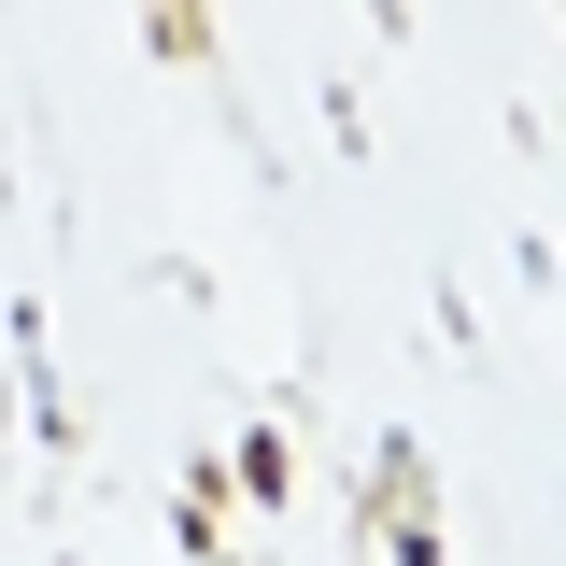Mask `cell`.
Here are the masks:
<instances>
[{
  "label": "cell",
  "mask_w": 566,
  "mask_h": 566,
  "mask_svg": "<svg viewBox=\"0 0 566 566\" xmlns=\"http://www.w3.org/2000/svg\"><path fill=\"white\" fill-rule=\"evenodd\" d=\"M368 524L397 538V566H439V510H424V439H382V453H368Z\"/></svg>",
  "instance_id": "6da1fadb"
},
{
  "label": "cell",
  "mask_w": 566,
  "mask_h": 566,
  "mask_svg": "<svg viewBox=\"0 0 566 566\" xmlns=\"http://www.w3.org/2000/svg\"><path fill=\"white\" fill-rule=\"evenodd\" d=\"M227 482H241V495H270V510H283V495H297V439H283V424H255V439H241V468H227Z\"/></svg>",
  "instance_id": "7a4b0ae2"
},
{
  "label": "cell",
  "mask_w": 566,
  "mask_h": 566,
  "mask_svg": "<svg viewBox=\"0 0 566 566\" xmlns=\"http://www.w3.org/2000/svg\"><path fill=\"white\" fill-rule=\"evenodd\" d=\"M212 510H227V468H199V482H185V510H170V538H185L199 566H227V524H212Z\"/></svg>",
  "instance_id": "3957f363"
}]
</instances>
